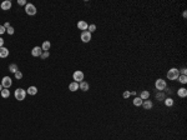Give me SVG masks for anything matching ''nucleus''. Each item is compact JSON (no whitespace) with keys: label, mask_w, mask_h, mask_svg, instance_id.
I'll return each mask as SVG.
<instances>
[{"label":"nucleus","mask_w":187,"mask_h":140,"mask_svg":"<svg viewBox=\"0 0 187 140\" xmlns=\"http://www.w3.org/2000/svg\"><path fill=\"white\" fill-rule=\"evenodd\" d=\"M14 96L16 100H19V102H23L26 96V90H24L23 88H18L14 93Z\"/></svg>","instance_id":"2"},{"label":"nucleus","mask_w":187,"mask_h":140,"mask_svg":"<svg viewBox=\"0 0 187 140\" xmlns=\"http://www.w3.org/2000/svg\"><path fill=\"white\" fill-rule=\"evenodd\" d=\"M155 88L157 89L158 91H163V90L167 88L166 80H163V79H157V80L155 81Z\"/></svg>","instance_id":"3"},{"label":"nucleus","mask_w":187,"mask_h":140,"mask_svg":"<svg viewBox=\"0 0 187 140\" xmlns=\"http://www.w3.org/2000/svg\"><path fill=\"white\" fill-rule=\"evenodd\" d=\"M79 89L80 90H82V91H87L89 89H90V85H89V83L87 81H81V83H79Z\"/></svg>","instance_id":"11"},{"label":"nucleus","mask_w":187,"mask_h":140,"mask_svg":"<svg viewBox=\"0 0 187 140\" xmlns=\"http://www.w3.org/2000/svg\"><path fill=\"white\" fill-rule=\"evenodd\" d=\"M156 99H157L158 102H163V100H165V93L158 91L157 94H156Z\"/></svg>","instance_id":"22"},{"label":"nucleus","mask_w":187,"mask_h":140,"mask_svg":"<svg viewBox=\"0 0 187 140\" xmlns=\"http://www.w3.org/2000/svg\"><path fill=\"white\" fill-rule=\"evenodd\" d=\"M130 94H131L132 96H136V91H130Z\"/></svg>","instance_id":"35"},{"label":"nucleus","mask_w":187,"mask_h":140,"mask_svg":"<svg viewBox=\"0 0 187 140\" xmlns=\"http://www.w3.org/2000/svg\"><path fill=\"white\" fill-rule=\"evenodd\" d=\"M84 78H85V75H84V73L81 70H76V71H74V74H72V79H74V81H76V83L84 81Z\"/></svg>","instance_id":"4"},{"label":"nucleus","mask_w":187,"mask_h":140,"mask_svg":"<svg viewBox=\"0 0 187 140\" xmlns=\"http://www.w3.org/2000/svg\"><path fill=\"white\" fill-rule=\"evenodd\" d=\"M131 96V94H130L129 90H126V91H124V94H122V98L124 99H129V98Z\"/></svg>","instance_id":"28"},{"label":"nucleus","mask_w":187,"mask_h":140,"mask_svg":"<svg viewBox=\"0 0 187 140\" xmlns=\"http://www.w3.org/2000/svg\"><path fill=\"white\" fill-rule=\"evenodd\" d=\"M9 70L11 73H14V74H15V73L19 70V68H18V65H16V64H10V65H9Z\"/></svg>","instance_id":"23"},{"label":"nucleus","mask_w":187,"mask_h":140,"mask_svg":"<svg viewBox=\"0 0 187 140\" xmlns=\"http://www.w3.org/2000/svg\"><path fill=\"white\" fill-rule=\"evenodd\" d=\"M3 89H4V88H3V85L0 84V93H1V90H3Z\"/></svg>","instance_id":"36"},{"label":"nucleus","mask_w":187,"mask_h":140,"mask_svg":"<svg viewBox=\"0 0 187 140\" xmlns=\"http://www.w3.org/2000/svg\"><path fill=\"white\" fill-rule=\"evenodd\" d=\"M25 13L28 15H30V16H33V15L36 14V8H35V5L34 4H28L25 5Z\"/></svg>","instance_id":"5"},{"label":"nucleus","mask_w":187,"mask_h":140,"mask_svg":"<svg viewBox=\"0 0 187 140\" xmlns=\"http://www.w3.org/2000/svg\"><path fill=\"white\" fill-rule=\"evenodd\" d=\"M4 28H5V29H9V28H10V24H9V23H5V24H4Z\"/></svg>","instance_id":"34"},{"label":"nucleus","mask_w":187,"mask_h":140,"mask_svg":"<svg viewBox=\"0 0 187 140\" xmlns=\"http://www.w3.org/2000/svg\"><path fill=\"white\" fill-rule=\"evenodd\" d=\"M4 33H6V29L4 28V25H0V35H3Z\"/></svg>","instance_id":"30"},{"label":"nucleus","mask_w":187,"mask_h":140,"mask_svg":"<svg viewBox=\"0 0 187 140\" xmlns=\"http://www.w3.org/2000/svg\"><path fill=\"white\" fill-rule=\"evenodd\" d=\"M163 103H165V105L167 106V108H171V106H173V104H175V102H173L172 98H165Z\"/></svg>","instance_id":"19"},{"label":"nucleus","mask_w":187,"mask_h":140,"mask_svg":"<svg viewBox=\"0 0 187 140\" xmlns=\"http://www.w3.org/2000/svg\"><path fill=\"white\" fill-rule=\"evenodd\" d=\"M140 99H142V100H147L150 99V91L149 90H142V91L140 93Z\"/></svg>","instance_id":"15"},{"label":"nucleus","mask_w":187,"mask_h":140,"mask_svg":"<svg viewBox=\"0 0 187 140\" xmlns=\"http://www.w3.org/2000/svg\"><path fill=\"white\" fill-rule=\"evenodd\" d=\"M142 102H144V100H142V99H140L139 96H136L134 100H132V103H134L135 106H141L142 105Z\"/></svg>","instance_id":"21"},{"label":"nucleus","mask_w":187,"mask_h":140,"mask_svg":"<svg viewBox=\"0 0 187 140\" xmlns=\"http://www.w3.org/2000/svg\"><path fill=\"white\" fill-rule=\"evenodd\" d=\"M11 1L10 0H4L1 4H0V8H1V10H10L11 9Z\"/></svg>","instance_id":"9"},{"label":"nucleus","mask_w":187,"mask_h":140,"mask_svg":"<svg viewBox=\"0 0 187 140\" xmlns=\"http://www.w3.org/2000/svg\"><path fill=\"white\" fill-rule=\"evenodd\" d=\"M49 55H50V51H43L41 53V55H40V59H48L49 58Z\"/></svg>","instance_id":"25"},{"label":"nucleus","mask_w":187,"mask_h":140,"mask_svg":"<svg viewBox=\"0 0 187 140\" xmlns=\"http://www.w3.org/2000/svg\"><path fill=\"white\" fill-rule=\"evenodd\" d=\"M15 75V79H18V80H20V79H23V73L20 71V70H18V71L14 74Z\"/></svg>","instance_id":"27"},{"label":"nucleus","mask_w":187,"mask_h":140,"mask_svg":"<svg viewBox=\"0 0 187 140\" xmlns=\"http://www.w3.org/2000/svg\"><path fill=\"white\" fill-rule=\"evenodd\" d=\"M4 46V39L0 38V48H3Z\"/></svg>","instance_id":"33"},{"label":"nucleus","mask_w":187,"mask_h":140,"mask_svg":"<svg viewBox=\"0 0 187 140\" xmlns=\"http://www.w3.org/2000/svg\"><path fill=\"white\" fill-rule=\"evenodd\" d=\"M26 94H29V95H36V94H38V88L36 86H29L28 88V90H26Z\"/></svg>","instance_id":"17"},{"label":"nucleus","mask_w":187,"mask_h":140,"mask_svg":"<svg viewBox=\"0 0 187 140\" xmlns=\"http://www.w3.org/2000/svg\"><path fill=\"white\" fill-rule=\"evenodd\" d=\"M50 48H51V43L50 41H44L43 45H41V50L43 51H49Z\"/></svg>","instance_id":"18"},{"label":"nucleus","mask_w":187,"mask_h":140,"mask_svg":"<svg viewBox=\"0 0 187 140\" xmlns=\"http://www.w3.org/2000/svg\"><path fill=\"white\" fill-rule=\"evenodd\" d=\"M6 33H8V34L9 35H13L15 33V30H14V28H13V26H10L9 29H6Z\"/></svg>","instance_id":"29"},{"label":"nucleus","mask_w":187,"mask_h":140,"mask_svg":"<svg viewBox=\"0 0 187 140\" xmlns=\"http://www.w3.org/2000/svg\"><path fill=\"white\" fill-rule=\"evenodd\" d=\"M69 90L70 91H77L79 90V83H76V81H72V83H70L69 84Z\"/></svg>","instance_id":"14"},{"label":"nucleus","mask_w":187,"mask_h":140,"mask_svg":"<svg viewBox=\"0 0 187 140\" xmlns=\"http://www.w3.org/2000/svg\"><path fill=\"white\" fill-rule=\"evenodd\" d=\"M187 74V69L186 68H182L181 70H180V75H186Z\"/></svg>","instance_id":"31"},{"label":"nucleus","mask_w":187,"mask_h":140,"mask_svg":"<svg viewBox=\"0 0 187 140\" xmlns=\"http://www.w3.org/2000/svg\"><path fill=\"white\" fill-rule=\"evenodd\" d=\"M4 89H9L11 85H13V80H11V78L10 76H4L1 79V83H0Z\"/></svg>","instance_id":"6"},{"label":"nucleus","mask_w":187,"mask_h":140,"mask_svg":"<svg viewBox=\"0 0 187 140\" xmlns=\"http://www.w3.org/2000/svg\"><path fill=\"white\" fill-rule=\"evenodd\" d=\"M80 38H81V41L82 43H89L90 40H91V33L90 31H81V35H80Z\"/></svg>","instance_id":"7"},{"label":"nucleus","mask_w":187,"mask_h":140,"mask_svg":"<svg viewBox=\"0 0 187 140\" xmlns=\"http://www.w3.org/2000/svg\"><path fill=\"white\" fill-rule=\"evenodd\" d=\"M142 108H144L145 110H151V109H152V106H154V103L151 102V100H150V99H147V100H144V102H142Z\"/></svg>","instance_id":"8"},{"label":"nucleus","mask_w":187,"mask_h":140,"mask_svg":"<svg viewBox=\"0 0 187 140\" xmlns=\"http://www.w3.org/2000/svg\"><path fill=\"white\" fill-rule=\"evenodd\" d=\"M177 80L181 83V84H186L187 83V76L186 75H180V76L177 78Z\"/></svg>","instance_id":"24"},{"label":"nucleus","mask_w":187,"mask_h":140,"mask_svg":"<svg viewBox=\"0 0 187 140\" xmlns=\"http://www.w3.org/2000/svg\"><path fill=\"white\" fill-rule=\"evenodd\" d=\"M95 30H96V25H95V24H90V25H89V28H87V31H90V33L92 34Z\"/></svg>","instance_id":"26"},{"label":"nucleus","mask_w":187,"mask_h":140,"mask_svg":"<svg viewBox=\"0 0 187 140\" xmlns=\"http://www.w3.org/2000/svg\"><path fill=\"white\" fill-rule=\"evenodd\" d=\"M18 4H19V5H26L28 3H26L25 0H18Z\"/></svg>","instance_id":"32"},{"label":"nucleus","mask_w":187,"mask_h":140,"mask_svg":"<svg viewBox=\"0 0 187 140\" xmlns=\"http://www.w3.org/2000/svg\"><path fill=\"white\" fill-rule=\"evenodd\" d=\"M180 76V70L177 68H171L167 71V79L168 80H177V78Z\"/></svg>","instance_id":"1"},{"label":"nucleus","mask_w":187,"mask_h":140,"mask_svg":"<svg viewBox=\"0 0 187 140\" xmlns=\"http://www.w3.org/2000/svg\"><path fill=\"white\" fill-rule=\"evenodd\" d=\"M177 95L180 98H186L187 96V89L186 88H180L177 90Z\"/></svg>","instance_id":"16"},{"label":"nucleus","mask_w":187,"mask_h":140,"mask_svg":"<svg viewBox=\"0 0 187 140\" xmlns=\"http://www.w3.org/2000/svg\"><path fill=\"white\" fill-rule=\"evenodd\" d=\"M0 95H1V98L6 99V98L10 96V90H8V89H3V90H1V93H0Z\"/></svg>","instance_id":"20"},{"label":"nucleus","mask_w":187,"mask_h":140,"mask_svg":"<svg viewBox=\"0 0 187 140\" xmlns=\"http://www.w3.org/2000/svg\"><path fill=\"white\" fill-rule=\"evenodd\" d=\"M9 56V49L3 46V48H0V58H8Z\"/></svg>","instance_id":"13"},{"label":"nucleus","mask_w":187,"mask_h":140,"mask_svg":"<svg viewBox=\"0 0 187 140\" xmlns=\"http://www.w3.org/2000/svg\"><path fill=\"white\" fill-rule=\"evenodd\" d=\"M41 53H43V50H41V48H40V46H35V48H33V50H31V55H33V56H35V58L40 56V55H41Z\"/></svg>","instance_id":"12"},{"label":"nucleus","mask_w":187,"mask_h":140,"mask_svg":"<svg viewBox=\"0 0 187 140\" xmlns=\"http://www.w3.org/2000/svg\"><path fill=\"white\" fill-rule=\"evenodd\" d=\"M87 28H89V24H87L85 20H80V21L77 23V29L85 31V30H87Z\"/></svg>","instance_id":"10"}]
</instances>
